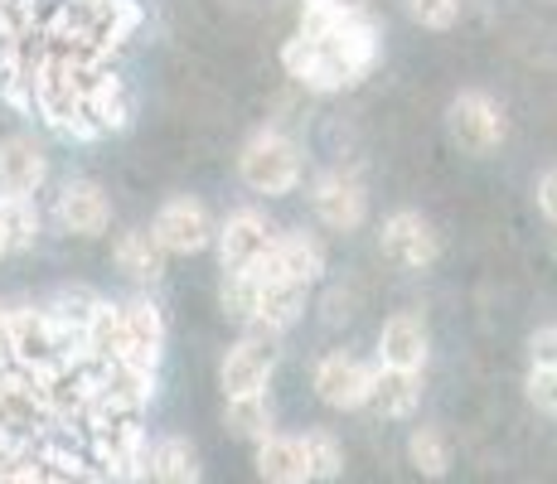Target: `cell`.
I'll return each instance as SVG.
<instances>
[{
	"mask_svg": "<svg viewBox=\"0 0 557 484\" xmlns=\"http://www.w3.org/2000/svg\"><path fill=\"white\" fill-rule=\"evenodd\" d=\"M88 78H83V63L69 59V53L35 63L29 88H35L39 116H45L59 136H78V141H92V136H98V126L88 122Z\"/></svg>",
	"mask_w": 557,
	"mask_h": 484,
	"instance_id": "obj_1",
	"label": "cell"
},
{
	"mask_svg": "<svg viewBox=\"0 0 557 484\" xmlns=\"http://www.w3.org/2000/svg\"><path fill=\"white\" fill-rule=\"evenodd\" d=\"M238 175L252 194H292L306 175L301 146L286 132H257L252 141L238 150Z\"/></svg>",
	"mask_w": 557,
	"mask_h": 484,
	"instance_id": "obj_2",
	"label": "cell"
},
{
	"mask_svg": "<svg viewBox=\"0 0 557 484\" xmlns=\"http://www.w3.org/2000/svg\"><path fill=\"white\" fill-rule=\"evenodd\" d=\"M92 466L112 484H146L151 480V440L136 417L92 426Z\"/></svg>",
	"mask_w": 557,
	"mask_h": 484,
	"instance_id": "obj_3",
	"label": "cell"
},
{
	"mask_svg": "<svg viewBox=\"0 0 557 484\" xmlns=\"http://www.w3.org/2000/svg\"><path fill=\"white\" fill-rule=\"evenodd\" d=\"M446 132H451V141L466 150V156H490V150L505 146L509 116L490 92L470 88V92L451 97V107H446Z\"/></svg>",
	"mask_w": 557,
	"mask_h": 484,
	"instance_id": "obj_4",
	"label": "cell"
},
{
	"mask_svg": "<svg viewBox=\"0 0 557 484\" xmlns=\"http://www.w3.org/2000/svg\"><path fill=\"white\" fill-rule=\"evenodd\" d=\"M379 247L393 266H403V272H426V266L442 257V233H436V223L426 219V213L398 209L383 219Z\"/></svg>",
	"mask_w": 557,
	"mask_h": 484,
	"instance_id": "obj_5",
	"label": "cell"
},
{
	"mask_svg": "<svg viewBox=\"0 0 557 484\" xmlns=\"http://www.w3.org/2000/svg\"><path fill=\"white\" fill-rule=\"evenodd\" d=\"M252 282L267 286V282H296V286H310L325 276V243L315 233H276L272 252L252 266Z\"/></svg>",
	"mask_w": 557,
	"mask_h": 484,
	"instance_id": "obj_6",
	"label": "cell"
},
{
	"mask_svg": "<svg viewBox=\"0 0 557 484\" xmlns=\"http://www.w3.org/2000/svg\"><path fill=\"white\" fill-rule=\"evenodd\" d=\"M213 219H209V209H203L199 199H189V194H175V199H165L160 203V213H156V223H151V238L160 252H175V257H195L203 252V247L213 243Z\"/></svg>",
	"mask_w": 557,
	"mask_h": 484,
	"instance_id": "obj_7",
	"label": "cell"
},
{
	"mask_svg": "<svg viewBox=\"0 0 557 484\" xmlns=\"http://www.w3.org/2000/svg\"><path fill=\"white\" fill-rule=\"evenodd\" d=\"M276 373V335H257L248 330L219 363V383H223V397H257L267 393Z\"/></svg>",
	"mask_w": 557,
	"mask_h": 484,
	"instance_id": "obj_8",
	"label": "cell"
},
{
	"mask_svg": "<svg viewBox=\"0 0 557 484\" xmlns=\"http://www.w3.org/2000/svg\"><path fill=\"white\" fill-rule=\"evenodd\" d=\"M373 373L379 363H363L355 353H325L310 373V387L325 407L335 412H355V407H369V387H373Z\"/></svg>",
	"mask_w": 557,
	"mask_h": 484,
	"instance_id": "obj_9",
	"label": "cell"
},
{
	"mask_svg": "<svg viewBox=\"0 0 557 484\" xmlns=\"http://www.w3.org/2000/svg\"><path fill=\"white\" fill-rule=\"evenodd\" d=\"M213 243H219V262H223V272H252V266L262 262L267 252H272L276 228L267 223V213L238 209V213H228V219L219 223Z\"/></svg>",
	"mask_w": 557,
	"mask_h": 484,
	"instance_id": "obj_10",
	"label": "cell"
},
{
	"mask_svg": "<svg viewBox=\"0 0 557 484\" xmlns=\"http://www.w3.org/2000/svg\"><path fill=\"white\" fill-rule=\"evenodd\" d=\"M310 209H315V219L325 223V228L355 233L369 223V189H363L355 175H345V170H325V175L310 185Z\"/></svg>",
	"mask_w": 557,
	"mask_h": 484,
	"instance_id": "obj_11",
	"label": "cell"
},
{
	"mask_svg": "<svg viewBox=\"0 0 557 484\" xmlns=\"http://www.w3.org/2000/svg\"><path fill=\"white\" fill-rule=\"evenodd\" d=\"M432 359V335H426V320L417 310H398V315L383 320L379 330V369L393 373H422Z\"/></svg>",
	"mask_w": 557,
	"mask_h": 484,
	"instance_id": "obj_12",
	"label": "cell"
},
{
	"mask_svg": "<svg viewBox=\"0 0 557 484\" xmlns=\"http://www.w3.org/2000/svg\"><path fill=\"white\" fill-rule=\"evenodd\" d=\"M5 339H10V363L25 373H49V363L59 359V339H53V325L39 306L10 310Z\"/></svg>",
	"mask_w": 557,
	"mask_h": 484,
	"instance_id": "obj_13",
	"label": "cell"
},
{
	"mask_svg": "<svg viewBox=\"0 0 557 484\" xmlns=\"http://www.w3.org/2000/svg\"><path fill=\"white\" fill-rule=\"evenodd\" d=\"M53 219L73 238H98V233L112 228V199L92 179H69L59 189V199H53Z\"/></svg>",
	"mask_w": 557,
	"mask_h": 484,
	"instance_id": "obj_14",
	"label": "cell"
},
{
	"mask_svg": "<svg viewBox=\"0 0 557 484\" xmlns=\"http://www.w3.org/2000/svg\"><path fill=\"white\" fill-rule=\"evenodd\" d=\"M122 330H126V359L132 369L156 373L160 369V353H165V315L151 296H136L122 306Z\"/></svg>",
	"mask_w": 557,
	"mask_h": 484,
	"instance_id": "obj_15",
	"label": "cell"
},
{
	"mask_svg": "<svg viewBox=\"0 0 557 484\" xmlns=\"http://www.w3.org/2000/svg\"><path fill=\"white\" fill-rule=\"evenodd\" d=\"M282 63H286V73H292V78L301 83V88H310V92L349 88V78H345V69L335 63V53L320 45L315 35H301V29H296V35L282 45Z\"/></svg>",
	"mask_w": 557,
	"mask_h": 484,
	"instance_id": "obj_16",
	"label": "cell"
},
{
	"mask_svg": "<svg viewBox=\"0 0 557 484\" xmlns=\"http://www.w3.org/2000/svg\"><path fill=\"white\" fill-rule=\"evenodd\" d=\"M49 179V156L35 136L15 132L0 141V194H20V199H35Z\"/></svg>",
	"mask_w": 557,
	"mask_h": 484,
	"instance_id": "obj_17",
	"label": "cell"
},
{
	"mask_svg": "<svg viewBox=\"0 0 557 484\" xmlns=\"http://www.w3.org/2000/svg\"><path fill=\"white\" fill-rule=\"evenodd\" d=\"M257 480L262 484H315L310 480V466H306V450H301V436H267L257 440Z\"/></svg>",
	"mask_w": 557,
	"mask_h": 484,
	"instance_id": "obj_18",
	"label": "cell"
},
{
	"mask_svg": "<svg viewBox=\"0 0 557 484\" xmlns=\"http://www.w3.org/2000/svg\"><path fill=\"white\" fill-rule=\"evenodd\" d=\"M306 290L310 286H296V282L257 286V315L248 330H257V335H282V330H292L296 320L306 315Z\"/></svg>",
	"mask_w": 557,
	"mask_h": 484,
	"instance_id": "obj_19",
	"label": "cell"
},
{
	"mask_svg": "<svg viewBox=\"0 0 557 484\" xmlns=\"http://www.w3.org/2000/svg\"><path fill=\"white\" fill-rule=\"evenodd\" d=\"M151 480L156 484H203V456L189 436L170 432L151 440Z\"/></svg>",
	"mask_w": 557,
	"mask_h": 484,
	"instance_id": "obj_20",
	"label": "cell"
},
{
	"mask_svg": "<svg viewBox=\"0 0 557 484\" xmlns=\"http://www.w3.org/2000/svg\"><path fill=\"white\" fill-rule=\"evenodd\" d=\"M112 262H116V272L136 286H156L160 276H165V252H160L146 228H126L112 247Z\"/></svg>",
	"mask_w": 557,
	"mask_h": 484,
	"instance_id": "obj_21",
	"label": "cell"
},
{
	"mask_svg": "<svg viewBox=\"0 0 557 484\" xmlns=\"http://www.w3.org/2000/svg\"><path fill=\"white\" fill-rule=\"evenodd\" d=\"M88 122L98 126V136L132 126V92L116 73H92L88 78Z\"/></svg>",
	"mask_w": 557,
	"mask_h": 484,
	"instance_id": "obj_22",
	"label": "cell"
},
{
	"mask_svg": "<svg viewBox=\"0 0 557 484\" xmlns=\"http://www.w3.org/2000/svg\"><path fill=\"white\" fill-rule=\"evenodd\" d=\"M417 402H422V373H393V369L373 373L369 407L383 417V422H403V417H412Z\"/></svg>",
	"mask_w": 557,
	"mask_h": 484,
	"instance_id": "obj_23",
	"label": "cell"
},
{
	"mask_svg": "<svg viewBox=\"0 0 557 484\" xmlns=\"http://www.w3.org/2000/svg\"><path fill=\"white\" fill-rule=\"evenodd\" d=\"M83 353H88L98 369H112V363L126 359V330H122V306L116 300H102L92 310V325H88V339H83Z\"/></svg>",
	"mask_w": 557,
	"mask_h": 484,
	"instance_id": "obj_24",
	"label": "cell"
},
{
	"mask_svg": "<svg viewBox=\"0 0 557 484\" xmlns=\"http://www.w3.org/2000/svg\"><path fill=\"white\" fill-rule=\"evenodd\" d=\"M223 426H228L233 436H243V440H267V436H276V407H272V397L267 393H257V397H228L223 402Z\"/></svg>",
	"mask_w": 557,
	"mask_h": 484,
	"instance_id": "obj_25",
	"label": "cell"
},
{
	"mask_svg": "<svg viewBox=\"0 0 557 484\" xmlns=\"http://www.w3.org/2000/svg\"><path fill=\"white\" fill-rule=\"evenodd\" d=\"M39 228H45V213H39L35 199L0 194V233H5L10 252H25V247H35L39 243Z\"/></svg>",
	"mask_w": 557,
	"mask_h": 484,
	"instance_id": "obj_26",
	"label": "cell"
},
{
	"mask_svg": "<svg viewBox=\"0 0 557 484\" xmlns=\"http://www.w3.org/2000/svg\"><path fill=\"white\" fill-rule=\"evenodd\" d=\"M407 460H412L417 475L442 480L446 470H451V440H446L442 426H412V436H407Z\"/></svg>",
	"mask_w": 557,
	"mask_h": 484,
	"instance_id": "obj_27",
	"label": "cell"
},
{
	"mask_svg": "<svg viewBox=\"0 0 557 484\" xmlns=\"http://www.w3.org/2000/svg\"><path fill=\"white\" fill-rule=\"evenodd\" d=\"M301 450H306V466H310V480L330 484L345 475V440H339L330 426H310L301 436Z\"/></svg>",
	"mask_w": 557,
	"mask_h": 484,
	"instance_id": "obj_28",
	"label": "cell"
},
{
	"mask_svg": "<svg viewBox=\"0 0 557 484\" xmlns=\"http://www.w3.org/2000/svg\"><path fill=\"white\" fill-rule=\"evenodd\" d=\"M219 300H223V315H233L238 325H252V315H257V282L248 272H223Z\"/></svg>",
	"mask_w": 557,
	"mask_h": 484,
	"instance_id": "obj_29",
	"label": "cell"
},
{
	"mask_svg": "<svg viewBox=\"0 0 557 484\" xmlns=\"http://www.w3.org/2000/svg\"><path fill=\"white\" fill-rule=\"evenodd\" d=\"M407 10L422 29H451L460 20V0H407Z\"/></svg>",
	"mask_w": 557,
	"mask_h": 484,
	"instance_id": "obj_30",
	"label": "cell"
},
{
	"mask_svg": "<svg viewBox=\"0 0 557 484\" xmlns=\"http://www.w3.org/2000/svg\"><path fill=\"white\" fill-rule=\"evenodd\" d=\"M349 0H301V35H320L345 15Z\"/></svg>",
	"mask_w": 557,
	"mask_h": 484,
	"instance_id": "obj_31",
	"label": "cell"
},
{
	"mask_svg": "<svg viewBox=\"0 0 557 484\" xmlns=\"http://www.w3.org/2000/svg\"><path fill=\"white\" fill-rule=\"evenodd\" d=\"M529 402L557 417V369H529Z\"/></svg>",
	"mask_w": 557,
	"mask_h": 484,
	"instance_id": "obj_32",
	"label": "cell"
},
{
	"mask_svg": "<svg viewBox=\"0 0 557 484\" xmlns=\"http://www.w3.org/2000/svg\"><path fill=\"white\" fill-rule=\"evenodd\" d=\"M0 484H53V475H49V466L39 456H20V460H10V466L0 470Z\"/></svg>",
	"mask_w": 557,
	"mask_h": 484,
	"instance_id": "obj_33",
	"label": "cell"
},
{
	"mask_svg": "<svg viewBox=\"0 0 557 484\" xmlns=\"http://www.w3.org/2000/svg\"><path fill=\"white\" fill-rule=\"evenodd\" d=\"M529 359L533 369H557V325H543L529 335Z\"/></svg>",
	"mask_w": 557,
	"mask_h": 484,
	"instance_id": "obj_34",
	"label": "cell"
},
{
	"mask_svg": "<svg viewBox=\"0 0 557 484\" xmlns=\"http://www.w3.org/2000/svg\"><path fill=\"white\" fill-rule=\"evenodd\" d=\"M533 194H539V213H543V219L557 223V170H543L539 189H533Z\"/></svg>",
	"mask_w": 557,
	"mask_h": 484,
	"instance_id": "obj_35",
	"label": "cell"
},
{
	"mask_svg": "<svg viewBox=\"0 0 557 484\" xmlns=\"http://www.w3.org/2000/svg\"><path fill=\"white\" fill-rule=\"evenodd\" d=\"M5 320H10V306L0 300V363L10 359V339H5Z\"/></svg>",
	"mask_w": 557,
	"mask_h": 484,
	"instance_id": "obj_36",
	"label": "cell"
},
{
	"mask_svg": "<svg viewBox=\"0 0 557 484\" xmlns=\"http://www.w3.org/2000/svg\"><path fill=\"white\" fill-rule=\"evenodd\" d=\"M5 257H10V243H5V233H0V262H5Z\"/></svg>",
	"mask_w": 557,
	"mask_h": 484,
	"instance_id": "obj_37",
	"label": "cell"
}]
</instances>
